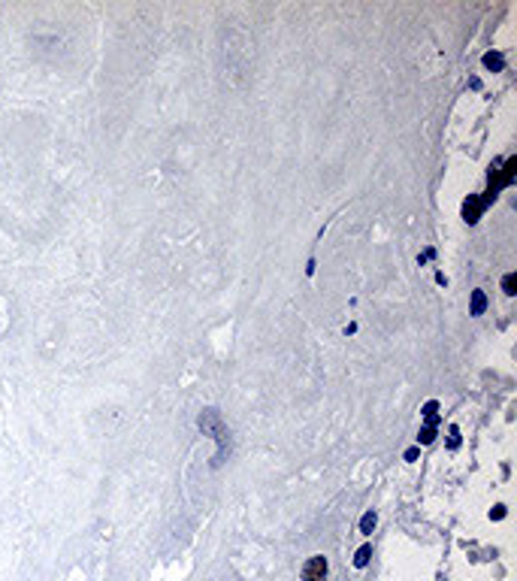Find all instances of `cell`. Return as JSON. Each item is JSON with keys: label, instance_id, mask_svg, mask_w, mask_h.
<instances>
[{"label": "cell", "instance_id": "1", "mask_svg": "<svg viewBox=\"0 0 517 581\" xmlns=\"http://www.w3.org/2000/svg\"><path fill=\"white\" fill-rule=\"evenodd\" d=\"M200 427H203L206 433H215V439H218V461H221L230 433H227V427H224V421H221V415H218V409H203V415H200Z\"/></svg>", "mask_w": 517, "mask_h": 581}, {"label": "cell", "instance_id": "2", "mask_svg": "<svg viewBox=\"0 0 517 581\" xmlns=\"http://www.w3.org/2000/svg\"><path fill=\"white\" fill-rule=\"evenodd\" d=\"M327 578V557L315 554V557L303 566V581H324Z\"/></svg>", "mask_w": 517, "mask_h": 581}, {"label": "cell", "instance_id": "3", "mask_svg": "<svg viewBox=\"0 0 517 581\" xmlns=\"http://www.w3.org/2000/svg\"><path fill=\"white\" fill-rule=\"evenodd\" d=\"M481 209H484L481 197H469V200L463 203V218H466V224H475L481 218Z\"/></svg>", "mask_w": 517, "mask_h": 581}, {"label": "cell", "instance_id": "4", "mask_svg": "<svg viewBox=\"0 0 517 581\" xmlns=\"http://www.w3.org/2000/svg\"><path fill=\"white\" fill-rule=\"evenodd\" d=\"M484 309H487L484 291H472V315H484Z\"/></svg>", "mask_w": 517, "mask_h": 581}, {"label": "cell", "instance_id": "5", "mask_svg": "<svg viewBox=\"0 0 517 581\" xmlns=\"http://www.w3.org/2000/svg\"><path fill=\"white\" fill-rule=\"evenodd\" d=\"M502 64H505V61H502V55H499V51H487V55H484V67H487V70H502Z\"/></svg>", "mask_w": 517, "mask_h": 581}, {"label": "cell", "instance_id": "6", "mask_svg": "<svg viewBox=\"0 0 517 581\" xmlns=\"http://www.w3.org/2000/svg\"><path fill=\"white\" fill-rule=\"evenodd\" d=\"M369 557H372V545H363V548L357 551V557H354V566H357V569H363L366 563H369Z\"/></svg>", "mask_w": 517, "mask_h": 581}, {"label": "cell", "instance_id": "7", "mask_svg": "<svg viewBox=\"0 0 517 581\" xmlns=\"http://www.w3.org/2000/svg\"><path fill=\"white\" fill-rule=\"evenodd\" d=\"M433 439H436V430H433V424H427V427L420 430L417 442H420V445H429V442H433Z\"/></svg>", "mask_w": 517, "mask_h": 581}, {"label": "cell", "instance_id": "8", "mask_svg": "<svg viewBox=\"0 0 517 581\" xmlns=\"http://www.w3.org/2000/svg\"><path fill=\"white\" fill-rule=\"evenodd\" d=\"M514 288H517V276H514V273H508L505 279H502V291H505V294H517Z\"/></svg>", "mask_w": 517, "mask_h": 581}, {"label": "cell", "instance_id": "9", "mask_svg": "<svg viewBox=\"0 0 517 581\" xmlns=\"http://www.w3.org/2000/svg\"><path fill=\"white\" fill-rule=\"evenodd\" d=\"M372 527H375V515H372V511H366L363 521H360V530L363 533H372Z\"/></svg>", "mask_w": 517, "mask_h": 581}, {"label": "cell", "instance_id": "10", "mask_svg": "<svg viewBox=\"0 0 517 581\" xmlns=\"http://www.w3.org/2000/svg\"><path fill=\"white\" fill-rule=\"evenodd\" d=\"M457 445H460V430L451 427V448H457Z\"/></svg>", "mask_w": 517, "mask_h": 581}]
</instances>
